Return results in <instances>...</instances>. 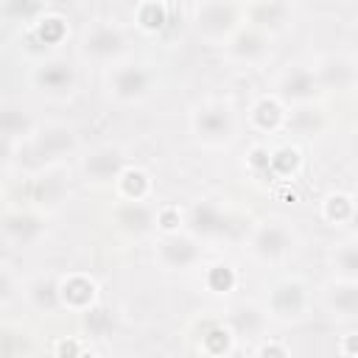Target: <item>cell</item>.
Returning <instances> with one entry per match:
<instances>
[{"instance_id":"cell-16","label":"cell","mask_w":358,"mask_h":358,"mask_svg":"<svg viewBox=\"0 0 358 358\" xmlns=\"http://www.w3.org/2000/svg\"><path fill=\"white\" fill-rule=\"evenodd\" d=\"M73 145H76V137L67 126H48L45 131L36 134V143H34L39 157H56V154L70 151Z\"/></svg>"},{"instance_id":"cell-24","label":"cell","mask_w":358,"mask_h":358,"mask_svg":"<svg viewBox=\"0 0 358 358\" xmlns=\"http://www.w3.org/2000/svg\"><path fill=\"white\" fill-rule=\"evenodd\" d=\"M355 213H358V210H355V201H352L350 196H344V193L330 196V199L324 201V215H327V221H333V224L352 221Z\"/></svg>"},{"instance_id":"cell-27","label":"cell","mask_w":358,"mask_h":358,"mask_svg":"<svg viewBox=\"0 0 358 358\" xmlns=\"http://www.w3.org/2000/svg\"><path fill=\"white\" fill-rule=\"evenodd\" d=\"M207 285H210L215 294H224V291H229V288L235 285V271H232L229 266H213V268L207 271Z\"/></svg>"},{"instance_id":"cell-28","label":"cell","mask_w":358,"mask_h":358,"mask_svg":"<svg viewBox=\"0 0 358 358\" xmlns=\"http://www.w3.org/2000/svg\"><path fill=\"white\" fill-rule=\"evenodd\" d=\"M62 34H64V25H62V20L59 17H50V20H42L39 22V28H36V36L42 39V42H59L62 39Z\"/></svg>"},{"instance_id":"cell-25","label":"cell","mask_w":358,"mask_h":358,"mask_svg":"<svg viewBox=\"0 0 358 358\" xmlns=\"http://www.w3.org/2000/svg\"><path fill=\"white\" fill-rule=\"evenodd\" d=\"M296 162H299V154L291 145H282V148L268 151V168H277L280 173H294Z\"/></svg>"},{"instance_id":"cell-15","label":"cell","mask_w":358,"mask_h":358,"mask_svg":"<svg viewBox=\"0 0 358 358\" xmlns=\"http://www.w3.org/2000/svg\"><path fill=\"white\" fill-rule=\"evenodd\" d=\"M42 218L39 215H34V213H22V210H17V213H8L6 218H3V232H6V238L11 241V243H34L39 235H42Z\"/></svg>"},{"instance_id":"cell-29","label":"cell","mask_w":358,"mask_h":358,"mask_svg":"<svg viewBox=\"0 0 358 358\" xmlns=\"http://www.w3.org/2000/svg\"><path fill=\"white\" fill-rule=\"evenodd\" d=\"M255 120H263V129L274 126V123L280 120V106H277L274 101L263 98V101H260V103L255 106Z\"/></svg>"},{"instance_id":"cell-22","label":"cell","mask_w":358,"mask_h":358,"mask_svg":"<svg viewBox=\"0 0 358 358\" xmlns=\"http://www.w3.org/2000/svg\"><path fill=\"white\" fill-rule=\"evenodd\" d=\"M28 294H31V299H34L39 308H45V310H53L56 305H62V285L53 282V280H36V282L28 288Z\"/></svg>"},{"instance_id":"cell-30","label":"cell","mask_w":358,"mask_h":358,"mask_svg":"<svg viewBox=\"0 0 358 358\" xmlns=\"http://www.w3.org/2000/svg\"><path fill=\"white\" fill-rule=\"evenodd\" d=\"M22 129H25V115H20V109H14V106H6L3 109V131H6V137L20 134Z\"/></svg>"},{"instance_id":"cell-31","label":"cell","mask_w":358,"mask_h":358,"mask_svg":"<svg viewBox=\"0 0 358 358\" xmlns=\"http://www.w3.org/2000/svg\"><path fill=\"white\" fill-rule=\"evenodd\" d=\"M229 341H232V336H229V330H224V327H213L207 336H204V347H210V344H215V355H221V352H227L229 350Z\"/></svg>"},{"instance_id":"cell-18","label":"cell","mask_w":358,"mask_h":358,"mask_svg":"<svg viewBox=\"0 0 358 358\" xmlns=\"http://www.w3.org/2000/svg\"><path fill=\"white\" fill-rule=\"evenodd\" d=\"M243 14L252 20V28H277L285 22V17L291 14V8L285 3H255V6H246Z\"/></svg>"},{"instance_id":"cell-23","label":"cell","mask_w":358,"mask_h":358,"mask_svg":"<svg viewBox=\"0 0 358 358\" xmlns=\"http://www.w3.org/2000/svg\"><path fill=\"white\" fill-rule=\"evenodd\" d=\"M117 185H120V190H123V201H143L145 199V193H148V176L143 173V171H123V176L117 179Z\"/></svg>"},{"instance_id":"cell-12","label":"cell","mask_w":358,"mask_h":358,"mask_svg":"<svg viewBox=\"0 0 358 358\" xmlns=\"http://www.w3.org/2000/svg\"><path fill=\"white\" fill-rule=\"evenodd\" d=\"M34 81L45 92H70L76 87V70L62 59H48L34 70Z\"/></svg>"},{"instance_id":"cell-33","label":"cell","mask_w":358,"mask_h":358,"mask_svg":"<svg viewBox=\"0 0 358 358\" xmlns=\"http://www.w3.org/2000/svg\"><path fill=\"white\" fill-rule=\"evenodd\" d=\"M78 358H98V355H92V352H81Z\"/></svg>"},{"instance_id":"cell-3","label":"cell","mask_w":358,"mask_h":358,"mask_svg":"<svg viewBox=\"0 0 358 358\" xmlns=\"http://www.w3.org/2000/svg\"><path fill=\"white\" fill-rule=\"evenodd\" d=\"M154 255H157L162 268L182 271V268H190L201 260V246H199V238H193L190 232H171V235H162L157 241Z\"/></svg>"},{"instance_id":"cell-7","label":"cell","mask_w":358,"mask_h":358,"mask_svg":"<svg viewBox=\"0 0 358 358\" xmlns=\"http://www.w3.org/2000/svg\"><path fill=\"white\" fill-rule=\"evenodd\" d=\"M252 252L260 260H280L294 252V232L280 221H266L252 235Z\"/></svg>"},{"instance_id":"cell-26","label":"cell","mask_w":358,"mask_h":358,"mask_svg":"<svg viewBox=\"0 0 358 358\" xmlns=\"http://www.w3.org/2000/svg\"><path fill=\"white\" fill-rule=\"evenodd\" d=\"M162 22H165V8H162V6L145 3V6L137 8V25H140V28L157 31V28H162Z\"/></svg>"},{"instance_id":"cell-9","label":"cell","mask_w":358,"mask_h":358,"mask_svg":"<svg viewBox=\"0 0 358 358\" xmlns=\"http://www.w3.org/2000/svg\"><path fill=\"white\" fill-rule=\"evenodd\" d=\"M319 90H322L319 73L313 67H305V64L288 67L280 78V92L294 103H310L319 95Z\"/></svg>"},{"instance_id":"cell-19","label":"cell","mask_w":358,"mask_h":358,"mask_svg":"<svg viewBox=\"0 0 358 358\" xmlns=\"http://www.w3.org/2000/svg\"><path fill=\"white\" fill-rule=\"evenodd\" d=\"M330 266H333V271H336L341 280L358 282V238L338 243V246L333 249V255H330Z\"/></svg>"},{"instance_id":"cell-20","label":"cell","mask_w":358,"mask_h":358,"mask_svg":"<svg viewBox=\"0 0 358 358\" xmlns=\"http://www.w3.org/2000/svg\"><path fill=\"white\" fill-rule=\"evenodd\" d=\"M92 291H95L92 280H87V277H70V280L62 282V305H70V308L84 310L92 302Z\"/></svg>"},{"instance_id":"cell-13","label":"cell","mask_w":358,"mask_h":358,"mask_svg":"<svg viewBox=\"0 0 358 358\" xmlns=\"http://www.w3.org/2000/svg\"><path fill=\"white\" fill-rule=\"evenodd\" d=\"M324 305L338 319H358V282L352 280L333 282L324 294Z\"/></svg>"},{"instance_id":"cell-32","label":"cell","mask_w":358,"mask_h":358,"mask_svg":"<svg viewBox=\"0 0 358 358\" xmlns=\"http://www.w3.org/2000/svg\"><path fill=\"white\" fill-rule=\"evenodd\" d=\"M352 42H355V48H358V25L352 28Z\"/></svg>"},{"instance_id":"cell-4","label":"cell","mask_w":358,"mask_h":358,"mask_svg":"<svg viewBox=\"0 0 358 358\" xmlns=\"http://www.w3.org/2000/svg\"><path fill=\"white\" fill-rule=\"evenodd\" d=\"M126 50V36L112 22H95L81 36V53L92 62H115Z\"/></svg>"},{"instance_id":"cell-8","label":"cell","mask_w":358,"mask_h":358,"mask_svg":"<svg viewBox=\"0 0 358 358\" xmlns=\"http://www.w3.org/2000/svg\"><path fill=\"white\" fill-rule=\"evenodd\" d=\"M185 227L193 238H218L229 229V218L215 201H196L185 215Z\"/></svg>"},{"instance_id":"cell-5","label":"cell","mask_w":358,"mask_h":358,"mask_svg":"<svg viewBox=\"0 0 358 358\" xmlns=\"http://www.w3.org/2000/svg\"><path fill=\"white\" fill-rule=\"evenodd\" d=\"M151 90V70L145 64H137V62H123V64H115L112 73H109V92L123 101V103H131V101H140L145 98Z\"/></svg>"},{"instance_id":"cell-2","label":"cell","mask_w":358,"mask_h":358,"mask_svg":"<svg viewBox=\"0 0 358 358\" xmlns=\"http://www.w3.org/2000/svg\"><path fill=\"white\" fill-rule=\"evenodd\" d=\"M196 14V28L199 34H204L207 39H232L241 28H238V20L243 14V8L238 6H229V3H201L193 8Z\"/></svg>"},{"instance_id":"cell-6","label":"cell","mask_w":358,"mask_h":358,"mask_svg":"<svg viewBox=\"0 0 358 358\" xmlns=\"http://www.w3.org/2000/svg\"><path fill=\"white\" fill-rule=\"evenodd\" d=\"M193 131L199 134L201 143L207 145H221L232 140L235 131V117L227 103H207L193 115Z\"/></svg>"},{"instance_id":"cell-17","label":"cell","mask_w":358,"mask_h":358,"mask_svg":"<svg viewBox=\"0 0 358 358\" xmlns=\"http://www.w3.org/2000/svg\"><path fill=\"white\" fill-rule=\"evenodd\" d=\"M316 73H319L322 87H327V90H344L355 81V67L341 56H333V59L322 62Z\"/></svg>"},{"instance_id":"cell-21","label":"cell","mask_w":358,"mask_h":358,"mask_svg":"<svg viewBox=\"0 0 358 358\" xmlns=\"http://www.w3.org/2000/svg\"><path fill=\"white\" fill-rule=\"evenodd\" d=\"M322 126H324L322 109L319 106H310V103H299V109H294L291 117H288V129L296 131V134H313Z\"/></svg>"},{"instance_id":"cell-10","label":"cell","mask_w":358,"mask_h":358,"mask_svg":"<svg viewBox=\"0 0 358 358\" xmlns=\"http://www.w3.org/2000/svg\"><path fill=\"white\" fill-rule=\"evenodd\" d=\"M227 50L232 59L243 62V64H255V62H263L271 50V42H268V34L260 31V28H241L229 42H227Z\"/></svg>"},{"instance_id":"cell-11","label":"cell","mask_w":358,"mask_h":358,"mask_svg":"<svg viewBox=\"0 0 358 358\" xmlns=\"http://www.w3.org/2000/svg\"><path fill=\"white\" fill-rule=\"evenodd\" d=\"M81 171H84V176L87 179H92V182H98V185H103V182H117L120 176H123V154L117 151V148H98V151H92L87 159H84V165H81Z\"/></svg>"},{"instance_id":"cell-14","label":"cell","mask_w":358,"mask_h":358,"mask_svg":"<svg viewBox=\"0 0 358 358\" xmlns=\"http://www.w3.org/2000/svg\"><path fill=\"white\" fill-rule=\"evenodd\" d=\"M154 210L145 201H120L115 210V221L120 229L131 232V235H143L154 227Z\"/></svg>"},{"instance_id":"cell-1","label":"cell","mask_w":358,"mask_h":358,"mask_svg":"<svg viewBox=\"0 0 358 358\" xmlns=\"http://www.w3.org/2000/svg\"><path fill=\"white\" fill-rule=\"evenodd\" d=\"M266 310H268L271 319H280V322L302 319L305 310H308V288L294 277H285V280L274 282L268 296H266Z\"/></svg>"}]
</instances>
